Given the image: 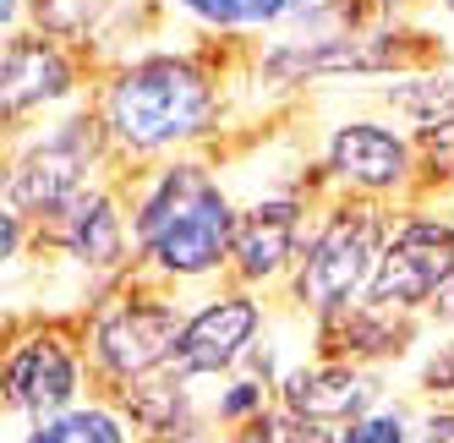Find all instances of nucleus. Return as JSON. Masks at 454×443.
I'll return each mask as SVG.
<instances>
[{"mask_svg": "<svg viewBox=\"0 0 454 443\" xmlns=\"http://www.w3.org/2000/svg\"><path fill=\"white\" fill-rule=\"evenodd\" d=\"M224 93L192 55H143L99 93V120L121 159H159L219 132Z\"/></svg>", "mask_w": 454, "mask_h": 443, "instance_id": "2", "label": "nucleus"}, {"mask_svg": "<svg viewBox=\"0 0 454 443\" xmlns=\"http://www.w3.org/2000/svg\"><path fill=\"white\" fill-rule=\"evenodd\" d=\"M110 132L99 110L93 115H67L44 126L39 137H27L12 165H6V208L22 214L27 225H50L60 208H72L88 186H99V170L110 159Z\"/></svg>", "mask_w": 454, "mask_h": 443, "instance_id": "5", "label": "nucleus"}, {"mask_svg": "<svg viewBox=\"0 0 454 443\" xmlns=\"http://www.w3.org/2000/svg\"><path fill=\"white\" fill-rule=\"evenodd\" d=\"M454 284V208H400L388 219L367 301L388 312L427 318V307Z\"/></svg>", "mask_w": 454, "mask_h": 443, "instance_id": "6", "label": "nucleus"}, {"mask_svg": "<svg viewBox=\"0 0 454 443\" xmlns=\"http://www.w3.org/2000/svg\"><path fill=\"white\" fill-rule=\"evenodd\" d=\"M416 416H421V400L388 389L372 410H362L340 432V443H416Z\"/></svg>", "mask_w": 454, "mask_h": 443, "instance_id": "19", "label": "nucleus"}, {"mask_svg": "<svg viewBox=\"0 0 454 443\" xmlns=\"http://www.w3.org/2000/svg\"><path fill=\"white\" fill-rule=\"evenodd\" d=\"M443 12H454V0H443Z\"/></svg>", "mask_w": 454, "mask_h": 443, "instance_id": "25", "label": "nucleus"}, {"mask_svg": "<svg viewBox=\"0 0 454 443\" xmlns=\"http://www.w3.org/2000/svg\"><path fill=\"white\" fill-rule=\"evenodd\" d=\"M77 66L67 60L55 39L44 34H12L6 44V66H0V105H6V120L22 126V115L34 110H55L77 93Z\"/></svg>", "mask_w": 454, "mask_h": 443, "instance_id": "14", "label": "nucleus"}, {"mask_svg": "<svg viewBox=\"0 0 454 443\" xmlns=\"http://www.w3.org/2000/svg\"><path fill=\"white\" fill-rule=\"evenodd\" d=\"M170 6L203 17L208 27H269L296 12V0H170Z\"/></svg>", "mask_w": 454, "mask_h": 443, "instance_id": "20", "label": "nucleus"}, {"mask_svg": "<svg viewBox=\"0 0 454 443\" xmlns=\"http://www.w3.org/2000/svg\"><path fill=\"white\" fill-rule=\"evenodd\" d=\"M312 208L296 186H279V192H263L241 203V230H236V258H231V279L247 284V291H269V284H285L290 268H296L307 230H312Z\"/></svg>", "mask_w": 454, "mask_h": 443, "instance_id": "11", "label": "nucleus"}, {"mask_svg": "<svg viewBox=\"0 0 454 443\" xmlns=\"http://www.w3.org/2000/svg\"><path fill=\"white\" fill-rule=\"evenodd\" d=\"M323 181H329L334 192L367 198V203L411 198L421 186L416 132L388 126L378 115H350V120L329 126V137H323Z\"/></svg>", "mask_w": 454, "mask_h": 443, "instance_id": "8", "label": "nucleus"}, {"mask_svg": "<svg viewBox=\"0 0 454 443\" xmlns=\"http://www.w3.org/2000/svg\"><path fill=\"white\" fill-rule=\"evenodd\" d=\"M388 214L383 203H367V198H334L323 203L312 230H307V246L296 268L285 279V307L296 312L301 323H329L340 312H350L356 301H367V284H372V268H378V252H383V236H388Z\"/></svg>", "mask_w": 454, "mask_h": 443, "instance_id": "3", "label": "nucleus"}, {"mask_svg": "<svg viewBox=\"0 0 454 443\" xmlns=\"http://www.w3.org/2000/svg\"><path fill=\"white\" fill-rule=\"evenodd\" d=\"M383 105L395 110L411 132H427V126H443L454 120V77H400V82H388L383 88Z\"/></svg>", "mask_w": 454, "mask_h": 443, "instance_id": "18", "label": "nucleus"}, {"mask_svg": "<svg viewBox=\"0 0 454 443\" xmlns=\"http://www.w3.org/2000/svg\"><path fill=\"white\" fill-rule=\"evenodd\" d=\"M383 394H388V384H383L378 367L323 356V351H307L279 377V410H290L301 422H329V427H350Z\"/></svg>", "mask_w": 454, "mask_h": 443, "instance_id": "12", "label": "nucleus"}, {"mask_svg": "<svg viewBox=\"0 0 454 443\" xmlns=\"http://www.w3.org/2000/svg\"><path fill=\"white\" fill-rule=\"evenodd\" d=\"M269 307L257 291L247 284H219L208 291L198 307L186 312V329H181V345H176V361L170 372L192 377V384H219V377H231L247 367L252 345L269 334Z\"/></svg>", "mask_w": 454, "mask_h": 443, "instance_id": "10", "label": "nucleus"}, {"mask_svg": "<svg viewBox=\"0 0 454 443\" xmlns=\"http://www.w3.org/2000/svg\"><path fill=\"white\" fill-rule=\"evenodd\" d=\"M219 443H285V438H279L274 416H263V422H257V427H241V432H224Z\"/></svg>", "mask_w": 454, "mask_h": 443, "instance_id": "23", "label": "nucleus"}, {"mask_svg": "<svg viewBox=\"0 0 454 443\" xmlns=\"http://www.w3.org/2000/svg\"><path fill=\"white\" fill-rule=\"evenodd\" d=\"M427 323H438V329H454V284H449V291L427 307Z\"/></svg>", "mask_w": 454, "mask_h": 443, "instance_id": "24", "label": "nucleus"}, {"mask_svg": "<svg viewBox=\"0 0 454 443\" xmlns=\"http://www.w3.org/2000/svg\"><path fill=\"white\" fill-rule=\"evenodd\" d=\"M411 394L421 405H454V329H449V339H438V345L421 351Z\"/></svg>", "mask_w": 454, "mask_h": 443, "instance_id": "21", "label": "nucleus"}, {"mask_svg": "<svg viewBox=\"0 0 454 443\" xmlns=\"http://www.w3.org/2000/svg\"><path fill=\"white\" fill-rule=\"evenodd\" d=\"M186 301L159 284L148 274H137L132 284H115L93 301L88 323H82V345H88V367H93V384L99 394H121L143 384V377L165 372L176 361V345L186 329Z\"/></svg>", "mask_w": 454, "mask_h": 443, "instance_id": "4", "label": "nucleus"}, {"mask_svg": "<svg viewBox=\"0 0 454 443\" xmlns=\"http://www.w3.org/2000/svg\"><path fill=\"white\" fill-rule=\"evenodd\" d=\"M88 394H99V384H93V367H88L82 329L34 323L12 339L6 372H0V400H6V416L17 427L55 416V410H72Z\"/></svg>", "mask_w": 454, "mask_h": 443, "instance_id": "7", "label": "nucleus"}, {"mask_svg": "<svg viewBox=\"0 0 454 443\" xmlns=\"http://www.w3.org/2000/svg\"><path fill=\"white\" fill-rule=\"evenodd\" d=\"M427 318H411V312H388V307H372V301H356L350 312L329 323H312L317 329V351L323 356H345V361H362V367H388L411 356L416 345V329Z\"/></svg>", "mask_w": 454, "mask_h": 443, "instance_id": "15", "label": "nucleus"}, {"mask_svg": "<svg viewBox=\"0 0 454 443\" xmlns=\"http://www.w3.org/2000/svg\"><path fill=\"white\" fill-rule=\"evenodd\" d=\"M241 230V203L219 181L208 159L176 153L132 186V236H137V274L198 291L231 274Z\"/></svg>", "mask_w": 454, "mask_h": 443, "instance_id": "1", "label": "nucleus"}, {"mask_svg": "<svg viewBox=\"0 0 454 443\" xmlns=\"http://www.w3.org/2000/svg\"><path fill=\"white\" fill-rule=\"evenodd\" d=\"M110 400L126 410L137 443H219L224 438L214 410H208V394L170 367L143 377L132 389H121V394H110Z\"/></svg>", "mask_w": 454, "mask_h": 443, "instance_id": "13", "label": "nucleus"}, {"mask_svg": "<svg viewBox=\"0 0 454 443\" xmlns=\"http://www.w3.org/2000/svg\"><path fill=\"white\" fill-rule=\"evenodd\" d=\"M208 410H214L219 432L257 427L263 416L279 410V384H269V377H257V372H231V377H219V389L208 394Z\"/></svg>", "mask_w": 454, "mask_h": 443, "instance_id": "17", "label": "nucleus"}, {"mask_svg": "<svg viewBox=\"0 0 454 443\" xmlns=\"http://www.w3.org/2000/svg\"><path fill=\"white\" fill-rule=\"evenodd\" d=\"M17 443H137V432H132L126 410L110 394H88L72 410H55V416L22 422Z\"/></svg>", "mask_w": 454, "mask_h": 443, "instance_id": "16", "label": "nucleus"}, {"mask_svg": "<svg viewBox=\"0 0 454 443\" xmlns=\"http://www.w3.org/2000/svg\"><path fill=\"white\" fill-rule=\"evenodd\" d=\"M416 443H454V405H421Z\"/></svg>", "mask_w": 454, "mask_h": 443, "instance_id": "22", "label": "nucleus"}, {"mask_svg": "<svg viewBox=\"0 0 454 443\" xmlns=\"http://www.w3.org/2000/svg\"><path fill=\"white\" fill-rule=\"evenodd\" d=\"M39 241H50L60 252V263L88 279V291H115L137 268L132 208L121 203V192L110 181L88 186L72 208H60L50 225H39Z\"/></svg>", "mask_w": 454, "mask_h": 443, "instance_id": "9", "label": "nucleus"}]
</instances>
